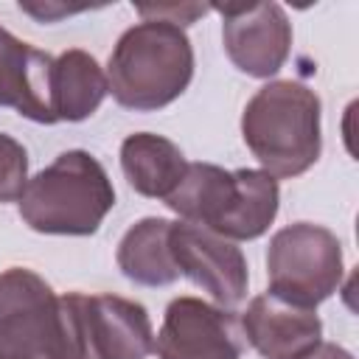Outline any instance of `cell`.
Listing matches in <instances>:
<instances>
[{
    "label": "cell",
    "instance_id": "1",
    "mask_svg": "<svg viewBox=\"0 0 359 359\" xmlns=\"http://www.w3.org/2000/svg\"><path fill=\"white\" fill-rule=\"evenodd\" d=\"M87 294H56L28 266L0 272V348L11 359H95Z\"/></svg>",
    "mask_w": 359,
    "mask_h": 359
},
{
    "label": "cell",
    "instance_id": "2",
    "mask_svg": "<svg viewBox=\"0 0 359 359\" xmlns=\"http://www.w3.org/2000/svg\"><path fill=\"white\" fill-rule=\"evenodd\" d=\"M165 205L188 224H199L227 241H252L278 216V180L261 168L227 171L213 163H188Z\"/></svg>",
    "mask_w": 359,
    "mask_h": 359
},
{
    "label": "cell",
    "instance_id": "3",
    "mask_svg": "<svg viewBox=\"0 0 359 359\" xmlns=\"http://www.w3.org/2000/svg\"><path fill=\"white\" fill-rule=\"evenodd\" d=\"M194 79V45L185 28L143 20L126 28L107 62L109 95L132 112H157L174 104Z\"/></svg>",
    "mask_w": 359,
    "mask_h": 359
},
{
    "label": "cell",
    "instance_id": "4",
    "mask_svg": "<svg viewBox=\"0 0 359 359\" xmlns=\"http://www.w3.org/2000/svg\"><path fill=\"white\" fill-rule=\"evenodd\" d=\"M320 95L292 79L266 81L241 112V137L275 180L306 174L323 151Z\"/></svg>",
    "mask_w": 359,
    "mask_h": 359
},
{
    "label": "cell",
    "instance_id": "5",
    "mask_svg": "<svg viewBox=\"0 0 359 359\" xmlns=\"http://www.w3.org/2000/svg\"><path fill=\"white\" fill-rule=\"evenodd\" d=\"M115 208V188L104 165L84 149L62 151L28 177L20 219L45 236H93Z\"/></svg>",
    "mask_w": 359,
    "mask_h": 359
},
{
    "label": "cell",
    "instance_id": "6",
    "mask_svg": "<svg viewBox=\"0 0 359 359\" xmlns=\"http://www.w3.org/2000/svg\"><path fill=\"white\" fill-rule=\"evenodd\" d=\"M345 275L342 244L337 233L314 222H294L280 227L266 247V278L272 294L317 309L328 300Z\"/></svg>",
    "mask_w": 359,
    "mask_h": 359
},
{
    "label": "cell",
    "instance_id": "7",
    "mask_svg": "<svg viewBox=\"0 0 359 359\" xmlns=\"http://www.w3.org/2000/svg\"><path fill=\"white\" fill-rule=\"evenodd\" d=\"M157 359H241V320L202 297H174L154 337Z\"/></svg>",
    "mask_w": 359,
    "mask_h": 359
},
{
    "label": "cell",
    "instance_id": "8",
    "mask_svg": "<svg viewBox=\"0 0 359 359\" xmlns=\"http://www.w3.org/2000/svg\"><path fill=\"white\" fill-rule=\"evenodd\" d=\"M222 14V42L227 59L252 79H272L289 59L292 22L280 3L210 6Z\"/></svg>",
    "mask_w": 359,
    "mask_h": 359
},
{
    "label": "cell",
    "instance_id": "9",
    "mask_svg": "<svg viewBox=\"0 0 359 359\" xmlns=\"http://www.w3.org/2000/svg\"><path fill=\"white\" fill-rule=\"evenodd\" d=\"M168 247L180 275L208 292L222 309H233L247 297L250 269L236 241H227L199 224L171 222Z\"/></svg>",
    "mask_w": 359,
    "mask_h": 359
},
{
    "label": "cell",
    "instance_id": "10",
    "mask_svg": "<svg viewBox=\"0 0 359 359\" xmlns=\"http://www.w3.org/2000/svg\"><path fill=\"white\" fill-rule=\"evenodd\" d=\"M244 342L264 359H303L323 342V320L314 309L289 303L272 292L255 294L241 314Z\"/></svg>",
    "mask_w": 359,
    "mask_h": 359
},
{
    "label": "cell",
    "instance_id": "11",
    "mask_svg": "<svg viewBox=\"0 0 359 359\" xmlns=\"http://www.w3.org/2000/svg\"><path fill=\"white\" fill-rule=\"evenodd\" d=\"M50 53L17 39L0 25V107L34 123H56L50 112Z\"/></svg>",
    "mask_w": 359,
    "mask_h": 359
},
{
    "label": "cell",
    "instance_id": "12",
    "mask_svg": "<svg viewBox=\"0 0 359 359\" xmlns=\"http://www.w3.org/2000/svg\"><path fill=\"white\" fill-rule=\"evenodd\" d=\"M87 334L95 359H146L154 328L143 303L121 294H87Z\"/></svg>",
    "mask_w": 359,
    "mask_h": 359
},
{
    "label": "cell",
    "instance_id": "13",
    "mask_svg": "<svg viewBox=\"0 0 359 359\" xmlns=\"http://www.w3.org/2000/svg\"><path fill=\"white\" fill-rule=\"evenodd\" d=\"M109 87L98 59L81 48L53 56L50 67V112L53 121L79 123L98 112Z\"/></svg>",
    "mask_w": 359,
    "mask_h": 359
},
{
    "label": "cell",
    "instance_id": "14",
    "mask_svg": "<svg viewBox=\"0 0 359 359\" xmlns=\"http://www.w3.org/2000/svg\"><path fill=\"white\" fill-rule=\"evenodd\" d=\"M121 168L140 196L165 202L180 185L188 160L174 140L154 132H135L121 143Z\"/></svg>",
    "mask_w": 359,
    "mask_h": 359
},
{
    "label": "cell",
    "instance_id": "15",
    "mask_svg": "<svg viewBox=\"0 0 359 359\" xmlns=\"http://www.w3.org/2000/svg\"><path fill=\"white\" fill-rule=\"evenodd\" d=\"M168 233H171V219H160V216H146L123 233L115 250V261L126 280L157 289V286H171L180 278V269L168 247Z\"/></svg>",
    "mask_w": 359,
    "mask_h": 359
},
{
    "label": "cell",
    "instance_id": "16",
    "mask_svg": "<svg viewBox=\"0 0 359 359\" xmlns=\"http://www.w3.org/2000/svg\"><path fill=\"white\" fill-rule=\"evenodd\" d=\"M28 185V151L20 140L0 132V205L20 202Z\"/></svg>",
    "mask_w": 359,
    "mask_h": 359
},
{
    "label": "cell",
    "instance_id": "17",
    "mask_svg": "<svg viewBox=\"0 0 359 359\" xmlns=\"http://www.w3.org/2000/svg\"><path fill=\"white\" fill-rule=\"evenodd\" d=\"M210 11V6H199V3H171V6H137V14L143 20H165V22H174L180 28L191 25L194 20L205 17Z\"/></svg>",
    "mask_w": 359,
    "mask_h": 359
},
{
    "label": "cell",
    "instance_id": "18",
    "mask_svg": "<svg viewBox=\"0 0 359 359\" xmlns=\"http://www.w3.org/2000/svg\"><path fill=\"white\" fill-rule=\"evenodd\" d=\"M20 11H25V14H31V17L42 20V22H53L56 17H65V14H76V11H81V8H67V6H50V3H45V6H31V3H20Z\"/></svg>",
    "mask_w": 359,
    "mask_h": 359
},
{
    "label": "cell",
    "instance_id": "19",
    "mask_svg": "<svg viewBox=\"0 0 359 359\" xmlns=\"http://www.w3.org/2000/svg\"><path fill=\"white\" fill-rule=\"evenodd\" d=\"M303 359H353L351 351H345L342 345L337 342H320L314 351H309Z\"/></svg>",
    "mask_w": 359,
    "mask_h": 359
},
{
    "label": "cell",
    "instance_id": "20",
    "mask_svg": "<svg viewBox=\"0 0 359 359\" xmlns=\"http://www.w3.org/2000/svg\"><path fill=\"white\" fill-rule=\"evenodd\" d=\"M0 359H11V356H8V353H6L3 348H0Z\"/></svg>",
    "mask_w": 359,
    "mask_h": 359
}]
</instances>
